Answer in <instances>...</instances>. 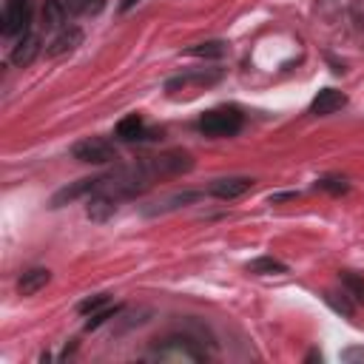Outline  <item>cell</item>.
I'll list each match as a JSON object with an SVG mask.
<instances>
[{"instance_id":"6da1fadb","label":"cell","mask_w":364,"mask_h":364,"mask_svg":"<svg viewBox=\"0 0 364 364\" xmlns=\"http://www.w3.org/2000/svg\"><path fill=\"white\" fill-rule=\"evenodd\" d=\"M242 125H245V117L236 111V108H210V111H205L202 117H199V122H196V128L205 134V136H213V139H219V136H233V134H239L242 131Z\"/></svg>"},{"instance_id":"7a4b0ae2","label":"cell","mask_w":364,"mask_h":364,"mask_svg":"<svg viewBox=\"0 0 364 364\" xmlns=\"http://www.w3.org/2000/svg\"><path fill=\"white\" fill-rule=\"evenodd\" d=\"M151 358H159V361H202L205 353L185 336H168V338H162V344H156L151 350Z\"/></svg>"},{"instance_id":"3957f363","label":"cell","mask_w":364,"mask_h":364,"mask_svg":"<svg viewBox=\"0 0 364 364\" xmlns=\"http://www.w3.org/2000/svg\"><path fill=\"white\" fill-rule=\"evenodd\" d=\"M71 156H74L77 162H88V165H108V162H114V159H117V148H114L108 139L88 136V139L74 142Z\"/></svg>"},{"instance_id":"277c9868","label":"cell","mask_w":364,"mask_h":364,"mask_svg":"<svg viewBox=\"0 0 364 364\" xmlns=\"http://www.w3.org/2000/svg\"><path fill=\"white\" fill-rule=\"evenodd\" d=\"M0 31L3 37H20L28 31V0H6Z\"/></svg>"},{"instance_id":"5b68a950","label":"cell","mask_w":364,"mask_h":364,"mask_svg":"<svg viewBox=\"0 0 364 364\" xmlns=\"http://www.w3.org/2000/svg\"><path fill=\"white\" fill-rule=\"evenodd\" d=\"M102 182H105V176H85V179H77V182H71V185L60 188V191L51 196V208H63V205H71V202H77L80 196L100 191V188H102Z\"/></svg>"},{"instance_id":"8992f818","label":"cell","mask_w":364,"mask_h":364,"mask_svg":"<svg viewBox=\"0 0 364 364\" xmlns=\"http://www.w3.org/2000/svg\"><path fill=\"white\" fill-rule=\"evenodd\" d=\"M148 168L151 176H168V173H182L193 165V159L182 151H171V154H162V156H154L148 162H142Z\"/></svg>"},{"instance_id":"52a82bcc","label":"cell","mask_w":364,"mask_h":364,"mask_svg":"<svg viewBox=\"0 0 364 364\" xmlns=\"http://www.w3.org/2000/svg\"><path fill=\"white\" fill-rule=\"evenodd\" d=\"M250 188H253V179L250 176H222V179H213L210 182L208 193L216 196V199H228L230 202V199L245 196Z\"/></svg>"},{"instance_id":"ba28073f","label":"cell","mask_w":364,"mask_h":364,"mask_svg":"<svg viewBox=\"0 0 364 364\" xmlns=\"http://www.w3.org/2000/svg\"><path fill=\"white\" fill-rule=\"evenodd\" d=\"M344 105H347V94H344V91H338V88H321V91L313 97V102H310V114L327 117V114L341 111Z\"/></svg>"},{"instance_id":"9c48e42d","label":"cell","mask_w":364,"mask_h":364,"mask_svg":"<svg viewBox=\"0 0 364 364\" xmlns=\"http://www.w3.org/2000/svg\"><path fill=\"white\" fill-rule=\"evenodd\" d=\"M85 213H88V219H94V222H105V219H111V216L117 213V196L108 193V191H102V188L94 191V193L88 196Z\"/></svg>"},{"instance_id":"30bf717a","label":"cell","mask_w":364,"mask_h":364,"mask_svg":"<svg viewBox=\"0 0 364 364\" xmlns=\"http://www.w3.org/2000/svg\"><path fill=\"white\" fill-rule=\"evenodd\" d=\"M80 43H82V31H80L77 26H63V28H60V34L48 43L46 54H48V57H60V54L74 51Z\"/></svg>"},{"instance_id":"8fae6325","label":"cell","mask_w":364,"mask_h":364,"mask_svg":"<svg viewBox=\"0 0 364 364\" xmlns=\"http://www.w3.org/2000/svg\"><path fill=\"white\" fill-rule=\"evenodd\" d=\"M48 282H51V273H48L46 267H31V270H26V273L17 279V293H20V296H34V293H40Z\"/></svg>"},{"instance_id":"7c38bea8","label":"cell","mask_w":364,"mask_h":364,"mask_svg":"<svg viewBox=\"0 0 364 364\" xmlns=\"http://www.w3.org/2000/svg\"><path fill=\"white\" fill-rule=\"evenodd\" d=\"M37 51H40V37L31 34V31H26V34H20L17 46L11 48V63L14 65H28L37 57Z\"/></svg>"},{"instance_id":"4fadbf2b","label":"cell","mask_w":364,"mask_h":364,"mask_svg":"<svg viewBox=\"0 0 364 364\" xmlns=\"http://www.w3.org/2000/svg\"><path fill=\"white\" fill-rule=\"evenodd\" d=\"M114 136H117V139H122V142L145 139L148 134H145V122H142V117H139V114H125V117L117 122Z\"/></svg>"},{"instance_id":"5bb4252c","label":"cell","mask_w":364,"mask_h":364,"mask_svg":"<svg viewBox=\"0 0 364 364\" xmlns=\"http://www.w3.org/2000/svg\"><path fill=\"white\" fill-rule=\"evenodd\" d=\"M68 14H71L68 0H46V6H43V23H46V28H60L68 20Z\"/></svg>"},{"instance_id":"9a60e30c","label":"cell","mask_w":364,"mask_h":364,"mask_svg":"<svg viewBox=\"0 0 364 364\" xmlns=\"http://www.w3.org/2000/svg\"><path fill=\"white\" fill-rule=\"evenodd\" d=\"M247 273H253V276H276V273H287V264L273 259V256H259V259L247 262Z\"/></svg>"},{"instance_id":"2e32d148","label":"cell","mask_w":364,"mask_h":364,"mask_svg":"<svg viewBox=\"0 0 364 364\" xmlns=\"http://www.w3.org/2000/svg\"><path fill=\"white\" fill-rule=\"evenodd\" d=\"M191 57H210V60H219L228 54V43L225 40H208V43H196L188 48Z\"/></svg>"},{"instance_id":"e0dca14e","label":"cell","mask_w":364,"mask_h":364,"mask_svg":"<svg viewBox=\"0 0 364 364\" xmlns=\"http://www.w3.org/2000/svg\"><path fill=\"white\" fill-rule=\"evenodd\" d=\"M105 0H68L71 14H100Z\"/></svg>"},{"instance_id":"ac0fdd59","label":"cell","mask_w":364,"mask_h":364,"mask_svg":"<svg viewBox=\"0 0 364 364\" xmlns=\"http://www.w3.org/2000/svg\"><path fill=\"white\" fill-rule=\"evenodd\" d=\"M341 282H344V287L350 290V296H355L358 301H364V279H361L358 273L344 270V273H341Z\"/></svg>"},{"instance_id":"d6986e66","label":"cell","mask_w":364,"mask_h":364,"mask_svg":"<svg viewBox=\"0 0 364 364\" xmlns=\"http://www.w3.org/2000/svg\"><path fill=\"white\" fill-rule=\"evenodd\" d=\"M105 304H108V296H105V293H97V296H88V299H82V301L77 304V310H80L82 316H91V313L102 310Z\"/></svg>"},{"instance_id":"ffe728a7","label":"cell","mask_w":364,"mask_h":364,"mask_svg":"<svg viewBox=\"0 0 364 364\" xmlns=\"http://www.w3.org/2000/svg\"><path fill=\"white\" fill-rule=\"evenodd\" d=\"M119 313V307H111V304H105L102 310H97V313H91V318L85 321V330H97L100 324H105L111 316H117Z\"/></svg>"},{"instance_id":"44dd1931","label":"cell","mask_w":364,"mask_h":364,"mask_svg":"<svg viewBox=\"0 0 364 364\" xmlns=\"http://www.w3.org/2000/svg\"><path fill=\"white\" fill-rule=\"evenodd\" d=\"M316 188L330 191V193H347V191H350V185H347L344 179H338V176H324V179L316 182Z\"/></svg>"},{"instance_id":"7402d4cb","label":"cell","mask_w":364,"mask_h":364,"mask_svg":"<svg viewBox=\"0 0 364 364\" xmlns=\"http://www.w3.org/2000/svg\"><path fill=\"white\" fill-rule=\"evenodd\" d=\"M324 299H327V304H330L333 310H338V313H344V316H353V304H350L344 296H341V299H336V293H327Z\"/></svg>"},{"instance_id":"603a6c76","label":"cell","mask_w":364,"mask_h":364,"mask_svg":"<svg viewBox=\"0 0 364 364\" xmlns=\"http://www.w3.org/2000/svg\"><path fill=\"white\" fill-rule=\"evenodd\" d=\"M344 361H353V358H364V347H355V350H344L341 353Z\"/></svg>"},{"instance_id":"cb8c5ba5","label":"cell","mask_w":364,"mask_h":364,"mask_svg":"<svg viewBox=\"0 0 364 364\" xmlns=\"http://www.w3.org/2000/svg\"><path fill=\"white\" fill-rule=\"evenodd\" d=\"M282 199H296V193H276V196H270V202H282Z\"/></svg>"},{"instance_id":"d4e9b609","label":"cell","mask_w":364,"mask_h":364,"mask_svg":"<svg viewBox=\"0 0 364 364\" xmlns=\"http://www.w3.org/2000/svg\"><path fill=\"white\" fill-rule=\"evenodd\" d=\"M136 3H139V0H122V3H119V11H128V9H134Z\"/></svg>"}]
</instances>
